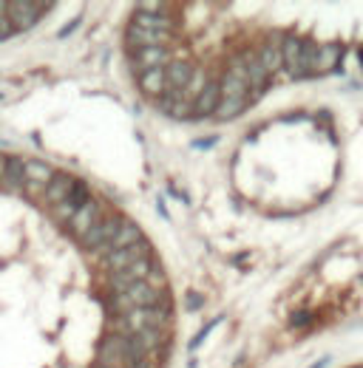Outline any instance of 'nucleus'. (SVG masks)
<instances>
[{
	"label": "nucleus",
	"mask_w": 363,
	"mask_h": 368,
	"mask_svg": "<svg viewBox=\"0 0 363 368\" xmlns=\"http://www.w3.org/2000/svg\"><path fill=\"white\" fill-rule=\"evenodd\" d=\"M193 65L190 63H185V60H173V63H168L165 65V88L168 91H182L190 80H193Z\"/></svg>",
	"instance_id": "14"
},
{
	"label": "nucleus",
	"mask_w": 363,
	"mask_h": 368,
	"mask_svg": "<svg viewBox=\"0 0 363 368\" xmlns=\"http://www.w3.org/2000/svg\"><path fill=\"white\" fill-rule=\"evenodd\" d=\"M338 63H341V45H338V43L318 45L315 60H313V68H310V77L330 74V71H335V68H338Z\"/></svg>",
	"instance_id": "13"
},
{
	"label": "nucleus",
	"mask_w": 363,
	"mask_h": 368,
	"mask_svg": "<svg viewBox=\"0 0 363 368\" xmlns=\"http://www.w3.org/2000/svg\"><path fill=\"white\" fill-rule=\"evenodd\" d=\"M139 88L142 94L148 97H162L168 88H165V68H153V71H145L139 77Z\"/></svg>",
	"instance_id": "19"
},
{
	"label": "nucleus",
	"mask_w": 363,
	"mask_h": 368,
	"mask_svg": "<svg viewBox=\"0 0 363 368\" xmlns=\"http://www.w3.org/2000/svg\"><path fill=\"white\" fill-rule=\"evenodd\" d=\"M170 63V51L168 48H139V51H131V71L136 77H142L145 71H153V68H165Z\"/></svg>",
	"instance_id": "8"
},
{
	"label": "nucleus",
	"mask_w": 363,
	"mask_h": 368,
	"mask_svg": "<svg viewBox=\"0 0 363 368\" xmlns=\"http://www.w3.org/2000/svg\"><path fill=\"white\" fill-rule=\"evenodd\" d=\"M307 320H310V315H304V312H301V315H296V318H293V326H301V323H307Z\"/></svg>",
	"instance_id": "27"
},
{
	"label": "nucleus",
	"mask_w": 363,
	"mask_h": 368,
	"mask_svg": "<svg viewBox=\"0 0 363 368\" xmlns=\"http://www.w3.org/2000/svg\"><path fill=\"white\" fill-rule=\"evenodd\" d=\"M23 162L20 156H3L0 153V184L9 193H23Z\"/></svg>",
	"instance_id": "10"
},
{
	"label": "nucleus",
	"mask_w": 363,
	"mask_h": 368,
	"mask_svg": "<svg viewBox=\"0 0 363 368\" xmlns=\"http://www.w3.org/2000/svg\"><path fill=\"white\" fill-rule=\"evenodd\" d=\"M219 91H222V99H247L250 97V82H247L242 54L230 60V65H227V71L219 82Z\"/></svg>",
	"instance_id": "3"
},
{
	"label": "nucleus",
	"mask_w": 363,
	"mask_h": 368,
	"mask_svg": "<svg viewBox=\"0 0 363 368\" xmlns=\"http://www.w3.org/2000/svg\"><path fill=\"white\" fill-rule=\"evenodd\" d=\"M151 241H136V244H131V247H125V249H117V252H111V255H105L102 258V269H105V275H114V272H122V269H128V266H134V264H139V261H148L151 258Z\"/></svg>",
	"instance_id": "1"
},
{
	"label": "nucleus",
	"mask_w": 363,
	"mask_h": 368,
	"mask_svg": "<svg viewBox=\"0 0 363 368\" xmlns=\"http://www.w3.org/2000/svg\"><path fill=\"white\" fill-rule=\"evenodd\" d=\"M259 60H261V68L267 71V77H270V74H276V71H281V68H284L281 40H278V37H273L270 43H264V45L259 48Z\"/></svg>",
	"instance_id": "18"
},
{
	"label": "nucleus",
	"mask_w": 363,
	"mask_h": 368,
	"mask_svg": "<svg viewBox=\"0 0 363 368\" xmlns=\"http://www.w3.org/2000/svg\"><path fill=\"white\" fill-rule=\"evenodd\" d=\"M45 11H51V3H28V0L6 3V17L14 31H28Z\"/></svg>",
	"instance_id": "2"
},
{
	"label": "nucleus",
	"mask_w": 363,
	"mask_h": 368,
	"mask_svg": "<svg viewBox=\"0 0 363 368\" xmlns=\"http://www.w3.org/2000/svg\"><path fill=\"white\" fill-rule=\"evenodd\" d=\"M77 26H80V17H74V20H71V23H68V26H63V28H60V34H57V37H60V40H63V37H68V34H71V31H74V28H77Z\"/></svg>",
	"instance_id": "25"
},
{
	"label": "nucleus",
	"mask_w": 363,
	"mask_h": 368,
	"mask_svg": "<svg viewBox=\"0 0 363 368\" xmlns=\"http://www.w3.org/2000/svg\"><path fill=\"white\" fill-rule=\"evenodd\" d=\"M330 363H332V357L327 355V357H321L318 363H313V366H310V368H327V366H330Z\"/></svg>",
	"instance_id": "26"
},
{
	"label": "nucleus",
	"mask_w": 363,
	"mask_h": 368,
	"mask_svg": "<svg viewBox=\"0 0 363 368\" xmlns=\"http://www.w3.org/2000/svg\"><path fill=\"white\" fill-rule=\"evenodd\" d=\"M145 235H142V229L134 224V221H128L125 218V224L119 227V232L111 238V244H105L102 247V258L105 255H111V252H117V249H125V247H131V244H136V241H142Z\"/></svg>",
	"instance_id": "16"
},
{
	"label": "nucleus",
	"mask_w": 363,
	"mask_h": 368,
	"mask_svg": "<svg viewBox=\"0 0 363 368\" xmlns=\"http://www.w3.org/2000/svg\"><path fill=\"white\" fill-rule=\"evenodd\" d=\"M74 184H77V179H74L71 173H54L48 187H45V193H43V198H45L51 207H57V204H63V201L71 195Z\"/></svg>",
	"instance_id": "15"
},
{
	"label": "nucleus",
	"mask_w": 363,
	"mask_h": 368,
	"mask_svg": "<svg viewBox=\"0 0 363 368\" xmlns=\"http://www.w3.org/2000/svg\"><path fill=\"white\" fill-rule=\"evenodd\" d=\"M216 323H222V318H216V320H210V323H207V326H205V329H202V332H199V335H196V337L190 340V346H188V349H190V352H196V349H199V346H202V343L207 340V335H210V332L216 329Z\"/></svg>",
	"instance_id": "22"
},
{
	"label": "nucleus",
	"mask_w": 363,
	"mask_h": 368,
	"mask_svg": "<svg viewBox=\"0 0 363 368\" xmlns=\"http://www.w3.org/2000/svg\"><path fill=\"white\" fill-rule=\"evenodd\" d=\"M361 63H363V48H361Z\"/></svg>",
	"instance_id": "29"
},
{
	"label": "nucleus",
	"mask_w": 363,
	"mask_h": 368,
	"mask_svg": "<svg viewBox=\"0 0 363 368\" xmlns=\"http://www.w3.org/2000/svg\"><path fill=\"white\" fill-rule=\"evenodd\" d=\"M244 108H247V99H222L213 117H216L219 122H227V119H233V117H239V114H242Z\"/></svg>",
	"instance_id": "20"
},
{
	"label": "nucleus",
	"mask_w": 363,
	"mask_h": 368,
	"mask_svg": "<svg viewBox=\"0 0 363 368\" xmlns=\"http://www.w3.org/2000/svg\"><path fill=\"white\" fill-rule=\"evenodd\" d=\"M94 368H99V366H94Z\"/></svg>",
	"instance_id": "30"
},
{
	"label": "nucleus",
	"mask_w": 363,
	"mask_h": 368,
	"mask_svg": "<svg viewBox=\"0 0 363 368\" xmlns=\"http://www.w3.org/2000/svg\"><path fill=\"white\" fill-rule=\"evenodd\" d=\"M145 283H151L153 289H165V286H168V275H165V269H162V264H159V261H153V266H151V272H148Z\"/></svg>",
	"instance_id": "21"
},
{
	"label": "nucleus",
	"mask_w": 363,
	"mask_h": 368,
	"mask_svg": "<svg viewBox=\"0 0 363 368\" xmlns=\"http://www.w3.org/2000/svg\"><path fill=\"white\" fill-rule=\"evenodd\" d=\"M301 45H304L301 37H287V40H281L284 71H287L290 80H304V71H301Z\"/></svg>",
	"instance_id": "11"
},
{
	"label": "nucleus",
	"mask_w": 363,
	"mask_h": 368,
	"mask_svg": "<svg viewBox=\"0 0 363 368\" xmlns=\"http://www.w3.org/2000/svg\"><path fill=\"white\" fill-rule=\"evenodd\" d=\"M134 26H139V28H148V31H159V34H173V28H176V23L170 20V17H165V14H151V11H134V20H131Z\"/></svg>",
	"instance_id": "17"
},
{
	"label": "nucleus",
	"mask_w": 363,
	"mask_h": 368,
	"mask_svg": "<svg viewBox=\"0 0 363 368\" xmlns=\"http://www.w3.org/2000/svg\"><path fill=\"white\" fill-rule=\"evenodd\" d=\"M51 176H54V171L45 162H40V159L23 162V193L31 195V198L43 195L48 182H51Z\"/></svg>",
	"instance_id": "6"
},
{
	"label": "nucleus",
	"mask_w": 363,
	"mask_h": 368,
	"mask_svg": "<svg viewBox=\"0 0 363 368\" xmlns=\"http://www.w3.org/2000/svg\"><path fill=\"white\" fill-rule=\"evenodd\" d=\"M122 224H125L122 215H102V218L85 232V238H80V244H82L88 252H102V247L111 244V238L119 232Z\"/></svg>",
	"instance_id": "4"
},
{
	"label": "nucleus",
	"mask_w": 363,
	"mask_h": 368,
	"mask_svg": "<svg viewBox=\"0 0 363 368\" xmlns=\"http://www.w3.org/2000/svg\"><path fill=\"white\" fill-rule=\"evenodd\" d=\"M213 142H216V139H199L196 148H207V145H213Z\"/></svg>",
	"instance_id": "28"
},
{
	"label": "nucleus",
	"mask_w": 363,
	"mask_h": 368,
	"mask_svg": "<svg viewBox=\"0 0 363 368\" xmlns=\"http://www.w3.org/2000/svg\"><path fill=\"white\" fill-rule=\"evenodd\" d=\"M168 40H170V34L148 31V28H139L134 23L125 28V45L131 51H139V48H168Z\"/></svg>",
	"instance_id": "9"
},
{
	"label": "nucleus",
	"mask_w": 363,
	"mask_h": 368,
	"mask_svg": "<svg viewBox=\"0 0 363 368\" xmlns=\"http://www.w3.org/2000/svg\"><path fill=\"white\" fill-rule=\"evenodd\" d=\"M202 303H205V298H202V295H196V292H188V298H185V306H188L190 312L202 309Z\"/></svg>",
	"instance_id": "23"
},
{
	"label": "nucleus",
	"mask_w": 363,
	"mask_h": 368,
	"mask_svg": "<svg viewBox=\"0 0 363 368\" xmlns=\"http://www.w3.org/2000/svg\"><path fill=\"white\" fill-rule=\"evenodd\" d=\"M219 102H222L219 82H207V85H205V91L196 97V102H193V108H190V117H193V119L213 117V114H216V108H219Z\"/></svg>",
	"instance_id": "12"
},
{
	"label": "nucleus",
	"mask_w": 363,
	"mask_h": 368,
	"mask_svg": "<svg viewBox=\"0 0 363 368\" xmlns=\"http://www.w3.org/2000/svg\"><path fill=\"white\" fill-rule=\"evenodd\" d=\"M11 34H14V28H11L9 17H6V14H0V40H6V37H11Z\"/></svg>",
	"instance_id": "24"
},
{
	"label": "nucleus",
	"mask_w": 363,
	"mask_h": 368,
	"mask_svg": "<svg viewBox=\"0 0 363 368\" xmlns=\"http://www.w3.org/2000/svg\"><path fill=\"white\" fill-rule=\"evenodd\" d=\"M151 266H153V261H139V264H134V266H128V269H122V272L105 275L108 295H114V292H125V289H131L134 283H142V281L148 278Z\"/></svg>",
	"instance_id": "7"
},
{
	"label": "nucleus",
	"mask_w": 363,
	"mask_h": 368,
	"mask_svg": "<svg viewBox=\"0 0 363 368\" xmlns=\"http://www.w3.org/2000/svg\"><path fill=\"white\" fill-rule=\"evenodd\" d=\"M102 212H105V201L102 198H97V195H91L74 215H71V221H68V229H71V235L74 238H85V232L102 218Z\"/></svg>",
	"instance_id": "5"
}]
</instances>
